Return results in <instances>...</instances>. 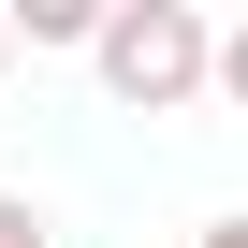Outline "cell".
<instances>
[{
    "label": "cell",
    "instance_id": "7a4b0ae2",
    "mask_svg": "<svg viewBox=\"0 0 248 248\" xmlns=\"http://www.w3.org/2000/svg\"><path fill=\"white\" fill-rule=\"evenodd\" d=\"M30 44H102V0H15Z\"/></svg>",
    "mask_w": 248,
    "mask_h": 248
},
{
    "label": "cell",
    "instance_id": "5b68a950",
    "mask_svg": "<svg viewBox=\"0 0 248 248\" xmlns=\"http://www.w3.org/2000/svg\"><path fill=\"white\" fill-rule=\"evenodd\" d=\"M204 248H248V219H204Z\"/></svg>",
    "mask_w": 248,
    "mask_h": 248
},
{
    "label": "cell",
    "instance_id": "6da1fadb",
    "mask_svg": "<svg viewBox=\"0 0 248 248\" xmlns=\"http://www.w3.org/2000/svg\"><path fill=\"white\" fill-rule=\"evenodd\" d=\"M88 59H102V102L117 117H190V102H219V30L190 15V0H117Z\"/></svg>",
    "mask_w": 248,
    "mask_h": 248
},
{
    "label": "cell",
    "instance_id": "3957f363",
    "mask_svg": "<svg viewBox=\"0 0 248 248\" xmlns=\"http://www.w3.org/2000/svg\"><path fill=\"white\" fill-rule=\"evenodd\" d=\"M0 248H59V219H44L30 190H0Z\"/></svg>",
    "mask_w": 248,
    "mask_h": 248
},
{
    "label": "cell",
    "instance_id": "277c9868",
    "mask_svg": "<svg viewBox=\"0 0 248 248\" xmlns=\"http://www.w3.org/2000/svg\"><path fill=\"white\" fill-rule=\"evenodd\" d=\"M219 102H233V117H248V15H233V30H219Z\"/></svg>",
    "mask_w": 248,
    "mask_h": 248
},
{
    "label": "cell",
    "instance_id": "8992f818",
    "mask_svg": "<svg viewBox=\"0 0 248 248\" xmlns=\"http://www.w3.org/2000/svg\"><path fill=\"white\" fill-rule=\"evenodd\" d=\"M0 73H15V15H0Z\"/></svg>",
    "mask_w": 248,
    "mask_h": 248
}]
</instances>
